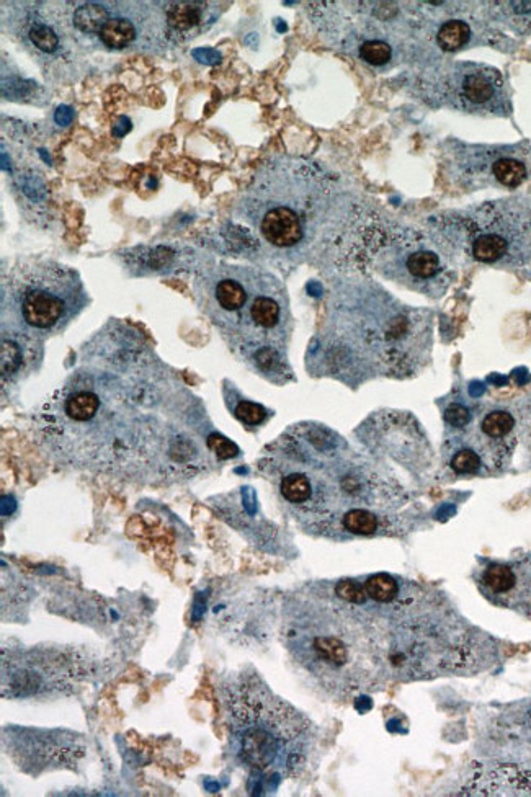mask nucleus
<instances>
[{"mask_svg": "<svg viewBox=\"0 0 531 797\" xmlns=\"http://www.w3.org/2000/svg\"><path fill=\"white\" fill-rule=\"evenodd\" d=\"M450 95L466 112H496L504 105V84L496 69L461 64L450 77Z\"/></svg>", "mask_w": 531, "mask_h": 797, "instance_id": "obj_10", "label": "nucleus"}, {"mask_svg": "<svg viewBox=\"0 0 531 797\" xmlns=\"http://www.w3.org/2000/svg\"><path fill=\"white\" fill-rule=\"evenodd\" d=\"M445 420L451 427L466 428L471 423V412L466 407L455 404V406L448 407L445 412Z\"/></svg>", "mask_w": 531, "mask_h": 797, "instance_id": "obj_23", "label": "nucleus"}, {"mask_svg": "<svg viewBox=\"0 0 531 797\" xmlns=\"http://www.w3.org/2000/svg\"><path fill=\"white\" fill-rule=\"evenodd\" d=\"M10 753L17 758L23 768H45V766L71 762L81 755L79 740L67 732L33 731L15 729L10 734Z\"/></svg>", "mask_w": 531, "mask_h": 797, "instance_id": "obj_9", "label": "nucleus"}, {"mask_svg": "<svg viewBox=\"0 0 531 797\" xmlns=\"http://www.w3.org/2000/svg\"><path fill=\"white\" fill-rule=\"evenodd\" d=\"M406 272L414 280L429 281L442 272V263L437 254H433L429 250H417V252L407 255Z\"/></svg>", "mask_w": 531, "mask_h": 797, "instance_id": "obj_16", "label": "nucleus"}, {"mask_svg": "<svg viewBox=\"0 0 531 797\" xmlns=\"http://www.w3.org/2000/svg\"><path fill=\"white\" fill-rule=\"evenodd\" d=\"M332 588L349 603L378 691L396 683L473 675L496 662L494 639L469 623L440 590L391 574L340 580Z\"/></svg>", "mask_w": 531, "mask_h": 797, "instance_id": "obj_2", "label": "nucleus"}, {"mask_svg": "<svg viewBox=\"0 0 531 797\" xmlns=\"http://www.w3.org/2000/svg\"><path fill=\"white\" fill-rule=\"evenodd\" d=\"M492 175L500 185L515 188L527 180V165L515 157H499L492 164Z\"/></svg>", "mask_w": 531, "mask_h": 797, "instance_id": "obj_17", "label": "nucleus"}, {"mask_svg": "<svg viewBox=\"0 0 531 797\" xmlns=\"http://www.w3.org/2000/svg\"><path fill=\"white\" fill-rule=\"evenodd\" d=\"M229 753L252 775L298 776L314 750L308 717L275 695L254 673H241L223 688Z\"/></svg>", "mask_w": 531, "mask_h": 797, "instance_id": "obj_5", "label": "nucleus"}, {"mask_svg": "<svg viewBox=\"0 0 531 797\" xmlns=\"http://www.w3.org/2000/svg\"><path fill=\"white\" fill-rule=\"evenodd\" d=\"M262 469L296 520L317 535H388L407 499L396 482L319 425H299L267 450Z\"/></svg>", "mask_w": 531, "mask_h": 797, "instance_id": "obj_3", "label": "nucleus"}, {"mask_svg": "<svg viewBox=\"0 0 531 797\" xmlns=\"http://www.w3.org/2000/svg\"><path fill=\"white\" fill-rule=\"evenodd\" d=\"M234 415L246 425H260L267 419V410L254 402L242 401L234 409Z\"/></svg>", "mask_w": 531, "mask_h": 797, "instance_id": "obj_22", "label": "nucleus"}, {"mask_svg": "<svg viewBox=\"0 0 531 797\" xmlns=\"http://www.w3.org/2000/svg\"><path fill=\"white\" fill-rule=\"evenodd\" d=\"M141 30L133 22V15L123 14V10L113 12L108 9V18L100 28L99 38L110 49H126L138 43Z\"/></svg>", "mask_w": 531, "mask_h": 797, "instance_id": "obj_14", "label": "nucleus"}, {"mask_svg": "<svg viewBox=\"0 0 531 797\" xmlns=\"http://www.w3.org/2000/svg\"><path fill=\"white\" fill-rule=\"evenodd\" d=\"M108 18V9L99 2H87L77 7L72 15L74 27L85 35H99L100 28Z\"/></svg>", "mask_w": 531, "mask_h": 797, "instance_id": "obj_15", "label": "nucleus"}, {"mask_svg": "<svg viewBox=\"0 0 531 797\" xmlns=\"http://www.w3.org/2000/svg\"><path fill=\"white\" fill-rule=\"evenodd\" d=\"M509 249V242L497 234H484L473 244V255L481 262L492 263L502 259Z\"/></svg>", "mask_w": 531, "mask_h": 797, "instance_id": "obj_19", "label": "nucleus"}, {"mask_svg": "<svg viewBox=\"0 0 531 797\" xmlns=\"http://www.w3.org/2000/svg\"><path fill=\"white\" fill-rule=\"evenodd\" d=\"M79 370L36 410V441L56 463L115 476H179L200 450L170 422L164 378L141 371Z\"/></svg>", "mask_w": 531, "mask_h": 797, "instance_id": "obj_1", "label": "nucleus"}, {"mask_svg": "<svg viewBox=\"0 0 531 797\" xmlns=\"http://www.w3.org/2000/svg\"><path fill=\"white\" fill-rule=\"evenodd\" d=\"M469 38H471V28L463 20H450V22L443 23L437 36L438 45L443 51H456V49L463 48Z\"/></svg>", "mask_w": 531, "mask_h": 797, "instance_id": "obj_18", "label": "nucleus"}, {"mask_svg": "<svg viewBox=\"0 0 531 797\" xmlns=\"http://www.w3.org/2000/svg\"><path fill=\"white\" fill-rule=\"evenodd\" d=\"M478 585L489 602L531 618V556L487 566Z\"/></svg>", "mask_w": 531, "mask_h": 797, "instance_id": "obj_7", "label": "nucleus"}, {"mask_svg": "<svg viewBox=\"0 0 531 797\" xmlns=\"http://www.w3.org/2000/svg\"><path fill=\"white\" fill-rule=\"evenodd\" d=\"M81 278L54 262L22 263L4 278L2 311L9 312V340L22 348L58 334L84 309ZM23 352V350H22Z\"/></svg>", "mask_w": 531, "mask_h": 797, "instance_id": "obj_6", "label": "nucleus"}, {"mask_svg": "<svg viewBox=\"0 0 531 797\" xmlns=\"http://www.w3.org/2000/svg\"><path fill=\"white\" fill-rule=\"evenodd\" d=\"M523 430L527 433L528 441L531 443V402L528 404L527 409L523 410Z\"/></svg>", "mask_w": 531, "mask_h": 797, "instance_id": "obj_25", "label": "nucleus"}, {"mask_svg": "<svg viewBox=\"0 0 531 797\" xmlns=\"http://www.w3.org/2000/svg\"><path fill=\"white\" fill-rule=\"evenodd\" d=\"M198 301L229 347L262 373H283L291 314L285 288L257 268H215L195 283Z\"/></svg>", "mask_w": 531, "mask_h": 797, "instance_id": "obj_4", "label": "nucleus"}, {"mask_svg": "<svg viewBox=\"0 0 531 797\" xmlns=\"http://www.w3.org/2000/svg\"><path fill=\"white\" fill-rule=\"evenodd\" d=\"M463 796H531V771L500 766L476 775L463 786Z\"/></svg>", "mask_w": 531, "mask_h": 797, "instance_id": "obj_12", "label": "nucleus"}, {"mask_svg": "<svg viewBox=\"0 0 531 797\" xmlns=\"http://www.w3.org/2000/svg\"><path fill=\"white\" fill-rule=\"evenodd\" d=\"M487 742L499 755L531 760V701L512 704L489 726Z\"/></svg>", "mask_w": 531, "mask_h": 797, "instance_id": "obj_11", "label": "nucleus"}, {"mask_svg": "<svg viewBox=\"0 0 531 797\" xmlns=\"http://www.w3.org/2000/svg\"><path fill=\"white\" fill-rule=\"evenodd\" d=\"M208 448L211 451H215L218 458L221 459L234 458L237 455L236 446L231 441L226 440V438L218 437V435L208 438Z\"/></svg>", "mask_w": 531, "mask_h": 797, "instance_id": "obj_24", "label": "nucleus"}, {"mask_svg": "<svg viewBox=\"0 0 531 797\" xmlns=\"http://www.w3.org/2000/svg\"><path fill=\"white\" fill-rule=\"evenodd\" d=\"M76 677V668L69 667V660L46 659L28 654L23 659H12L9 670L4 668L2 690L4 696L27 698L35 696L46 688H59Z\"/></svg>", "mask_w": 531, "mask_h": 797, "instance_id": "obj_8", "label": "nucleus"}, {"mask_svg": "<svg viewBox=\"0 0 531 797\" xmlns=\"http://www.w3.org/2000/svg\"><path fill=\"white\" fill-rule=\"evenodd\" d=\"M358 54L365 63L371 66H384L393 59V48L386 41L370 38L358 46Z\"/></svg>", "mask_w": 531, "mask_h": 797, "instance_id": "obj_20", "label": "nucleus"}, {"mask_svg": "<svg viewBox=\"0 0 531 797\" xmlns=\"http://www.w3.org/2000/svg\"><path fill=\"white\" fill-rule=\"evenodd\" d=\"M28 38L41 53L53 54L59 49L58 33L45 22L32 23L28 28Z\"/></svg>", "mask_w": 531, "mask_h": 797, "instance_id": "obj_21", "label": "nucleus"}, {"mask_svg": "<svg viewBox=\"0 0 531 797\" xmlns=\"http://www.w3.org/2000/svg\"><path fill=\"white\" fill-rule=\"evenodd\" d=\"M166 22L172 32L188 36L200 32L208 20L206 2H170L164 9Z\"/></svg>", "mask_w": 531, "mask_h": 797, "instance_id": "obj_13", "label": "nucleus"}]
</instances>
